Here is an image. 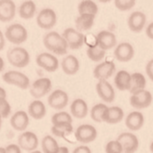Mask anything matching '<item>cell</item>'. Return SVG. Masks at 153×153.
Wrapping results in <instances>:
<instances>
[{
    "label": "cell",
    "instance_id": "1",
    "mask_svg": "<svg viewBox=\"0 0 153 153\" xmlns=\"http://www.w3.org/2000/svg\"><path fill=\"white\" fill-rule=\"evenodd\" d=\"M43 44L45 48L56 55H65L68 46L62 35L55 31L49 32L43 37Z\"/></svg>",
    "mask_w": 153,
    "mask_h": 153
},
{
    "label": "cell",
    "instance_id": "2",
    "mask_svg": "<svg viewBox=\"0 0 153 153\" xmlns=\"http://www.w3.org/2000/svg\"><path fill=\"white\" fill-rule=\"evenodd\" d=\"M9 63L18 68H24L30 63L29 52L22 47H14L9 50L7 53Z\"/></svg>",
    "mask_w": 153,
    "mask_h": 153
},
{
    "label": "cell",
    "instance_id": "3",
    "mask_svg": "<svg viewBox=\"0 0 153 153\" xmlns=\"http://www.w3.org/2000/svg\"><path fill=\"white\" fill-rule=\"evenodd\" d=\"M5 37L12 44L20 45L27 40L28 32L26 28L20 24H14L6 29Z\"/></svg>",
    "mask_w": 153,
    "mask_h": 153
},
{
    "label": "cell",
    "instance_id": "4",
    "mask_svg": "<svg viewBox=\"0 0 153 153\" xmlns=\"http://www.w3.org/2000/svg\"><path fill=\"white\" fill-rule=\"evenodd\" d=\"M2 79L6 83L10 84V85H14L22 90L30 88V80L28 76L22 72L15 70L7 71L3 74Z\"/></svg>",
    "mask_w": 153,
    "mask_h": 153
},
{
    "label": "cell",
    "instance_id": "5",
    "mask_svg": "<svg viewBox=\"0 0 153 153\" xmlns=\"http://www.w3.org/2000/svg\"><path fill=\"white\" fill-rule=\"evenodd\" d=\"M62 36L64 39L65 40L68 48H70L71 50H79L84 44L85 36L82 33L76 31L75 28H66L62 34Z\"/></svg>",
    "mask_w": 153,
    "mask_h": 153
},
{
    "label": "cell",
    "instance_id": "6",
    "mask_svg": "<svg viewBox=\"0 0 153 153\" xmlns=\"http://www.w3.org/2000/svg\"><path fill=\"white\" fill-rule=\"evenodd\" d=\"M51 90V81L48 78L38 79L30 85V94L36 100L48 94Z\"/></svg>",
    "mask_w": 153,
    "mask_h": 153
},
{
    "label": "cell",
    "instance_id": "7",
    "mask_svg": "<svg viewBox=\"0 0 153 153\" xmlns=\"http://www.w3.org/2000/svg\"><path fill=\"white\" fill-rule=\"evenodd\" d=\"M117 141L120 144L123 153H134L139 147V141L137 136L132 133L120 134Z\"/></svg>",
    "mask_w": 153,
    "mask_h": 153
},
{
    "label": "cell",
    "instance_id": "8",
    "mask_svg": "<svg viewBox=\"0 0 153 153\" xmlns=\"http://www.w3.org/2000/svg\"><path fill=\"white\" fill-rule=\"evenodd\" d=\"M152 102V94L147 90H142L133 94L130 97V105L134 108L144 109L150 105Z\"/></svg>",
    "mask_w": 153,
    "mask_h": 153
},
{
    "label": "cell",
    "instance_id": "9",
    "mask_svg": "<svg viewBox=\"0 0 153 153\" xmlns=\"http://www.w3.org/2000/svg\"><path fill=\"white\" fill-rule=\"evenodd\" d=\"M76 139L82 144L93 142L97 137V131L95 127L91 124H82L76 128L75 132Z\"/></svg>",
    "mask_w": 153,
    "mask_h": 153
},
{
    "label": "cell",
    "instance_id": "10",
    "mask_svg": "<svg viewBox=\"0 0 153 153\" xmlns=\"http://www.w3.org/2000/svg\"><path fill=\"white\" fill-rule=\"evenodd\" d=\"M56 13L51 9H44L37 14L36 24L41 29L50 30L56 25Z\"/></svg>",
    "mask_w": 153,
    "mask_h": 153
},
{
    "label": "cell",
    "instance_id": "11",
    "mask_svg": "<svg viewBox=\"0 0 153 153\" xmlns=\"http://www.w3.org/2000/svg\"><path fill=\"white\" fill-rule=\"evenodd\" d=\"M36 65L48 72H55L59 67V61L57 57L49 52H42L36 58Z\"/></svg>",
    "mask_w": 153,
    "mask_h": 153
},
{
    "label": "cell",
    "instance_id": "12",
    "mask_svg": "<svg viewBox=\"0 0 153 153\" xmlns=\"http://www.w3.org/2000/svg\"><path fill=\"white\" fill-rule=\"evenodd\" d=\"M69 97L63 90H55L48 97V103L51 108L55 110L64 109L68 104Z\"/></svg>",
    "mask_w": 153,
    "mask_h": 153
},
{
    "label": "cell",
    "instance_id": "13",
    "mask_svg": "<svg viewBox=\"0 0 153 153\" xmlns=\"http://www.w3.org/2000/svg\"><path fill=\"white\" fill-rule=\"evenodd\" d=\"M116 71V65L113 62H103L101 64L97 65L94 69V76L100 80H106Z\"/></svg>",
    "mask_w": 153,
    "mask_h": 153
},
{
    "label": "cell",
    "instance_id": "14",
    "mask_svg": "<svg viewBox=\"0 0 153 153\" xmlns=\"http://www.w3.org/2000/svg\"><path fill=\"white\" fill-rule=\"evenodd\" d=\"M18 146L25 151H34L38 146L37 136L33 132H24L18 138Z\"/></svg>",
    "mask_w": 153,
    "mask_h": 153
},
{
    "label": "cell",
    "instance_id": "15",
    "mask_svg": "<svg viewBox=\"0 0 153 153\" xmlns=\"http://www.w3.org/2000/svg\"><path fill=\"white\" fill-rule=\"evenodd\" d=\"M134 55V50L133 46L128 42H122L119 44L114 51V56L118 61L126 63L131 61Z\"/></svg>",
    "mask_w": 153,
    "mask_h": 153
},
{
    "label": "cell",
    "instance_id": "16",
    "mask_svg": "<svg viewBox=\"0 0 153 153\" xmlns=\"http://www.w3.org/2000/svg\"><path fill=\"white\" fill-rule=\"evenodd\" d=\"M96 93L104 102L112 103L115 100V91L108 80H100L96 84Z\"/></svg>",
    "mask_w": 153,
    "mask_h": 153
},
{
    "label": "cell",
    "instance_id": "17",
    "mask_svg": "<svg viewBox=\"0 0 153 153\" xmlns=\"http://www.w3.org/2000/svg\"><path fill=\"white\" fill-rule=\"evenodd\" d=\"M16 5L11 0H0V22H7L14 19Z\"/></svg>",
    "mask_w": 153,
    "mask_h": 153
},
{
    "label": "cell",
    "instance_id": "18",
    "mask_svg": "<svg viewBox=\"0 0 153 153\" xmlns=\"http://www.w3.org/2000/svg\"><path fill=\"white\" fill-rule=\"evenodd\" d=\"M96 44L105 51L111 50L117 44L116 36L109 31H101L96 36Z\"/></svg>",
    "mask_w": 153,
    "mask_h": 153
},
{
    "label": "cell",
    "instance_id": "19",
    "mask_svg": "<svg viewBox=\"0 0 153 153\" xmlns=\"http://www.w3.org/2000/svg\"><path fill=\"white\" fill-rule=\"evenodd\" d=\"M147 17L141 11H134L131 13L128 18V26L130 30L134 33H139L146 25Z\"/></svg>",
    "mask_w": 153,
    "mask_h": 153
},
{
    "label": "cell",
    "instance_id": "20",
    "mask_svg": "<svg viewBox=\"0 0 153 153\" xmlns=\"http://www.w3.org/2000/svg\"><path fill=\"white\" fill-rule=\"evenodd\" d=\"M29 124V116L25 111H17L10 118V125L16 131L24 132L27 129Z\"/></svg>",
    "mask_w": 153,
    "mask_h": 153
},
{
    "label": "cell",
    "instance_id": "21",
    "mask_svg": "<svg viewBox=\"0 0 153 153\" xmlns=\"http://www.w3.org/2000/svg\"><path fill=\"white\" fill-rule=\"evenodd\" d=\"M124 117V112L120 106H110L105 109L103 121L108 124H117L120 122Z\"/></svg>",
    "mask_w": 153,
    "mask_h": 153
},
{
    "label": "cell",
    "instance_id": "22",
    "mask_svg": "<svg viewBox=\"0 0 153 153\" xmlns=\"http://www.w3.org/2000/svg\"><path fill=\"white\" fill-rule=\"evenodd\" d=\"M145 122L143 114L139 111H133L128 114L125 119V124L127 128L131 131H138L140 130Z\"/></svg>",
    "mask_w": 153,
    "mask_h": 153
},
{
    "label": "cell",
    "instance_id": "23",
    "mask_svg": "<svg viewBox=\"0 0 153 153\" xmlns=\"http://www.w3.org/2000/svg\"><path fill=\"white\" fill-rule=\"evenodd\" d=\"M61 66H62V69L65 74L68 76H73L76 75L79 70V62L76 56L67 55L63 59Z\"/></svg>",
    "mask_w": 153,
    "mask_h": 153
},
{
    "label": "cell",
    "instance_id": "24",
    "mask_svg": "<svg viewBox=\"0 0 153 153\" xmlns=\"http://www.w3.org/2000/svg\"><path fill=\"white\" fill-rule=\"evenodd\" d=\"M72 116L76 119H84L88 114V105L83 99H75L70 105Z\"/></svg>",
    "mask_w": 153,
    "mask_h": 153
},
{
    "label": "cell",
    "instance_id": "25",
    "mask_svg": "<svg viewBox=\"0 0 153 153\" xmlns=\"http://www.w3.org/2000/svg\"><path fill=\"white\" fill-rule=\"evenodd\" d=\"M28 116L33 118L34 120H42L46 114H47V110H46V106L40 100H35L28 106Z\"/></svg>",
    "mask_w": 153,
    "mask_h": 153
},
{
    "label": "cell",
    "instance_id": "26",
    "mask_svg": "<svg viewBox=\"0 0 153 153\" xmlns=\"http://www.w3.org/2000/svg\"><path fill=\"white\" fill-rule=\"evenodd\" d=\"M94 19H95L94 15H90V14L79 15L75 21L76 30L81 33L83 31H87V30L91 29L94 24Z\"/></svg>",
    "mask_w": 153,
    "mask_h": 153
},
{
    "label": "cell",
    "instance_id": "27",
    "mask_svg": "<svg viewBox=\"0 0 153 153\" xmlns=\"http://www.w3.org/2000/svg\"><path fill=\"white\" fill-rule=\"evenodd\" d=\"M114 83L120 91H129L131 86V74L125 70H120L116 74Z\"/></svg>",
    "mask_w": 153,
    "mask_h": 153
},
{
    "label": "cell",
    "instance_id": "28",
    "mask_svg": "<svg viewBox=\"0 0 153 153\" xmlns=\"http://www.w3.org/2000/svg\"><path fill=\"white\" fill-rule=\"evenodd\" d=\"M147 85V80L145 76L139 72H135L131 74V86H130L129 91L131 94L139 91L142 90H145V87Z\"/></svg>",
    "mask_w": 153,
    "mask_h": 153
},
{
    "label": "cell",
    "instance_id": "29",
    "mask_svg": "<svg viewBox=\"0 0 153 153\" xmlns=\"http://www.w3.org/2000/svg\"><path fill=\"white\" fill-rule=\"evenodd\" d=\"M36 10V7L34 1H25L24 3H22L20 7H19V14L20 17L25 19V20H30L32 19Z\"/></svg>",
    "mask_w": 153,
    "mask_h": 153
},
{
    "label": "cell",
    "instance_id": "30",
    "mask_svg": "<svg viewBox=\"0 0 153 153\" xmlns=\"http://www.w3.org/2000/svg\"><path fill=\"white\" fill-rule=\"evenodd\" d=\"M41 147L43 153H57L60 148L57 141L51 135H46L43 137Z\"/></svg>",
    "mask_w": 153,
    "mask_h": 153
},
{
    "label": "cell",
    "instance_id": "31",
    "mask_svg": "<svg viewBox=\"0 0 153 153\" xmlns=\"http://www.w3.org/2000/svg\"><path fill=\"white\" fill-rule=\"evenodd\" d=\"M78 10L79 15L83 14H90V15H95L98 12V7L97 5L91 0H83L78 6Z\"/></svg>",
    "mask_w": 153,
    "mask_h": 153
},
{
    "label": "cell",
    "instance_id": "32",
    "mask_svg": "<svg viewBox=\"0 0 153 153\" xmlns=\"http://www.w3.org/2000/svg\"><path fill=\"white\" fill-rule=\"evenodd\" d=\"M72 117L69 113L65 111H60L54 114L51 118V123L52 125H60V124H65L69 123L72 124Z\"/></svg>",
    "mask_w": 153,
    "mask_h": 153
},
{
    "label": "cell",
    "instance_id": "33",
    "mask_svg": "<svg viewBox=\"0 0 153 153\" xmlns=\"http://www.w3.org/2000/svg\"><path fill=\"white\" fill-rule=\"evenodd\" d=\"M86 52L89 59L93 61V62H100L105 55V51L102 50L100 47H98L97 44L94 46V47H89Z\"/></svg>",
    "mask_w": 153,
    "mask_h": 153
},
{
    "label": "cell",
    "instance_id": "34",
    "mask_svg": "<svg viewBox=\"0 0 153 153\" xmlns=\"http://www.w3.org/2000/svg\"><path fill=\"white\" fill-rule=\"evenodd\" d=\"M108 108L105 104H97L93 106L91 109V118L95 122H102L103 121V116L105 109Z\"/></svg>",
    "mask_w": 153,
    "mask_h": 153
},
{
    "label": "cell",
    "instance_id": "35",
    "mask_svg": "<svg viewBox=\"0 0 153 153\" xmlns=\"http://www.w3.org/2000/svg\"><path fill=\"white\" fill-rule=\"evenodd\" d=\"M71 132H73V126H72V124H69V123L52 125V127H51L52 134L57 137H64L65 134H70Z\"/></svg>",
    "mask_w": 153,
    "mask_h": 153
},
{
    "label": "cell",
    "instance_id": "36",
    "mask_svg": "<svg viewBox=\"0 0 153 153\" xmlns=\"http://www.w3.org/2000/svg\"><path fill=\"white\" fill-rule=\"evenodd\" d=\"M115 7L121 11H126L133 9L135 5L134 0H115Z\"/></svg>",
    "mask_w": 153,
    "mask_h": 153
},
{
    "label": "cell",
    "instance_id": "37",
    "mask_svg": "<svg viewBox=\"0 0 153 153\" xmlns=\"http://www.w3.org/2000/svg\"><path fill=\"white\" fill-rule=\"evenodd\" d=\"M105 153H123V150L117 140H111L105 145Z\"/></svg>",
    "mask_w": 153,
    "mask_h": 153
},
{
    "label": "cell",
    "instance_id": "38",
    "mask_svg": "<svg viewBox=\"0 0 153 153\" xmlns=\"http://www.w3.org/2000/svg\"><path fill=\"white\" fill-rule=\"evenodd\" d=\"M11 106L7 99L0 101V116L3 118H7L10 115Z\"/></svg>",
    "mask_w": 153,
    "mask_h": 153
},
{
    "label": "cell",
    "instance_id": "39",
    "mask_svg": "<svg viewBox=\"0 0 153 153\" xmlns=\"http://www.w3.org/2000/svg\"><path fill=\"white\" fill-rule=\"evenodd\" d=\"M5 153H22L21 148L16 144H10L5 148Z\"/></svg>",
    "mask_w": 153,
    "mask_h": 153
},
{
    "label": "cell",
    "instance_id": "40",
    "mask_svg": "<svg viewBox=\"0 0 153 153\" xmlns=\"http://www.w3.org/2000/svg\"><path fill=\"white\" fill-rule=\"evenodd\" d=\"M146 73H147L148 76L149 78V79L151 81H153V59L150 60L149 62L147 64V65H146Z\"/></svg>",
    "mask_w": 153,
    "mask_h": 153
},
{
    "label": "cell",
    "instance_id": "41",
    "mask_svg": "<svg viewBox=\"0 0 153 153\" xmlns=\"http://www.w3.org/2000/svg\"><path fill=\"white\" fill-rule=\"evenodd\" d=\"M72 153H91V150L87 146H79L78 148H76Z\"/></svg>",
    "mask_w": 153,
    "mask_h": 153
},
{
    "label": "cell",
    "instance_id": "42",
    "mask_svg": "<svg viewBox=\"0 0 153 153\" xmlns=\"http://www.w3.org/2000/svg\"><path fill=\"white\" fill-rule=\"evenodd\" d=\"M146 34L150 38V39L153 40V22H151V24H149L147 26V28H146Z\"/></svg>",
    "mask_w": 153,
    "mask_h": 153
},
{
    "label": "cell",
    "instance_id": "43",
    "mask_svg": "<svg viewBox=\"0 0 153 153\" xmlns=\"http://www.w3.org/2000/svg\"><path fill=\"white\" fill-rule=\"evenodd\" d=\"M5 47V36L0 31V51H1Z\"/></svg>",
    "mask_w": 153,
    "mask_h": 153
},
{
    "label": "cell",
    "instance_id": "44",
    "mask_svg": "<svg viewBox=\"0 0 153 153\" xmlns=\"http://www.w3.org/2000/svg\"><path fill=\"white\" fill-rule=\"evenodd\" d=\"M5 99H7V93L3 88L0 87V101L5 100Z\"/></svg>",
    "mask_w": 153,
    "mask_h": 153
},
{
    "label": "cell",
    "instance_id": "45",
    "mask_svg": "<svg viewBox=\"0 0 153 153\" xmlns=\"http://www.w3.org/2000/svg\"><path fill=\"white\" fill-rule=\"evenodd\" d=\"M57 153H69V150L66 147H60Z\"/></svg>",
    "mask_w": 153,
    "mask_h": 153
},
{
    "label": "cell",
    "instance_id": "46",
    "mask_svg": "<svg viewBox=\"0 0 153 153\" xmlns=\"http://www.w3.org/2000/svg\"><path fill=\"white\" fill-rule=\"evenodd\" d=\"M4 67H5V63H4V60L0 57V72H2L3 69H4Z\"/></svg>",
    "mask_w": 153,
    "mask_h": 153
},
{
    "label": "cell",
    "instance_id": "47",
    "mask_svg": "<svg viewBox=\"0 0 153 153\" xmlns=\"http://www.w3.org/2000/svg\"><path fill=\"white\" fill-rule=\"evenodd\" d=\"M149 149H150V151H151V153H153V142H151L150 146H149Z\"/></svg>",
    "mask_w": 153,
    "mask_h": 153
},
{
    "label": "cell",
    "instance_id": "48",
    "mask_svg": "<svg viewBox=\"0 0 153 153\" xmlns=\"http://www.w3.org/2000/svg\"><path fill=\"white\" fill-rule=\"evenodd\" d=\"M0 153H5V148H0Z\"/></svg>",
    "mask_w": 153,
    "mask_h": 153
},
{
    "label": "cell",
    "instance_id": "49",
    "mask_svg": "<svg viewBox=\"0 0 153 153\" xmlns=\"http://www.w3.org/2000/svg\"><path fill=\"white\" fill-rule=\"evenodd\" d=\"M1 127H2V117L0 116V130H1Z\"/></svg>",
    "mask_w": 153,
    "mask_h": 153
},
{
    "label": "cell",
    "instance_id": "50",
    "mask_svg": "<svg viewBox=\"0 0 153 153\" xmlns=\"http://www.w3.org/2000/svg\"><path fill=\"white\" fill-rule=\"evenodd\" d=\"M30 153H42V152H41V151H39V150H34V151L30 152Z\"/></svg>",
    "mask_w": 153,
    "mask_h": 153
}]
</instances>
